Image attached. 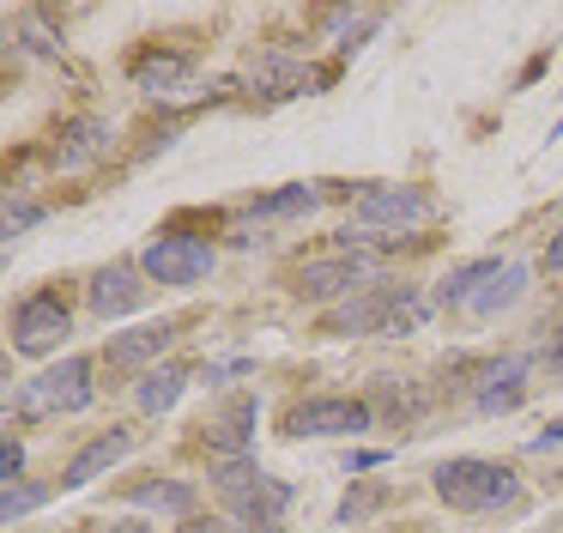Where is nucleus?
Returning <instances> with one entry per match:
<instances>
[{
	"mask_svg": "<svg viewBox=\"0 0 563 533\" xmlns=\"http://www.w3.org/2000/svg\"><path fill=\"white\" fill-rule=\"evenodd\" d=\"M67 303L55 297V291H37V297H25L13 309V346L25 351V358H43V351H55L67 339Z\"/></svg>",
	"mask_w": 563,
	"mask_h": 533,
	"instance_id": "obj_8",
	"label": "nucleus"
},
{
	"mask_svg": "<svg viewBox=\"0 0 563 533\" xmlns=\"http://www.w3.org/2000/svg\"><path fill=\"white\" fill-rule=\"evenodd\" d=\"M140 266H128V261H115V266H98V273H91V315H98V322H115V315H128V309H140V303H146V285H140Z\"/></svg>",
	"mask_w": 563,
	"mask_h": 533,
	"instance_id": "obj_11",
	"label": "nucleus"
},
{
	"mask_svg": "<svg viewBox=\"0 0 563 533\" xmlns=\"http://www.w3.org/2000/svg\"><path fill=\"white\" fill-rule=\"evenodd\" d=\"M497 273H503L497 254H478V261L454 266V273L442 279V285H437V303H442V309H466V303H473V297H478V291H485Z\"/></svg>",
	"mask_w": 563,
	"mask_h": 533,
	"instance_id": "obj_16",
	"label": "nucleus"
},
{
	"mask_svg": "<svg viewBox=\"0 0 563 533\" xmlns=\"http://www.w3.org/2000/svg\"><path fill=\"white\" fill-rule=\"evenodd\" d=\"M19 467H25V448H19L13 436H7V443H0V479L13 485V479H19Z\"/></svg>",
	"mask_w": 563,
	"mask_h": 533,
	"instance_id": "obj_24",
	"label": "nucleus"
},
{
	"mask_svg": "<svg viewBox=\"0 0 563 533\" xmlns=\"http://www.w3.org/2000/svg\"><path fill=\"white\" fill-rule=\"evenodd\" d=\"M394 297H400L394 285H364L352 303H345V309L328 315V334H382V327H388Z\"/></svg>",
	"mask_w": 563,
	"mask_h": 533,
	"instance_id": "obj_14",
	"label": "nucleus"
},
{
	"mask_svg": "<svg viewBox=\"0 0 563 533\" xmlns=\"http://www.w3.org/2000/svg\"><path fill=\"white\" fill-rule=\"evenodd\" d=\"M369 273H376V261H369V254L340 249V254H328V261H303V266H297V297H309V303L357 297V291L369 285Z\"/></svg>",
	"mask_w": 563,
	"mask_h": 533,
	"instance_id": "obj_6",
	"label": "nucleus"
},
{
	"mask_svg": "<svg viewBox=\"0 0 563 533\" xmlns=\"http://www.w3.org/2000/svg\"><path fill=\"white\" fill-rule=\"evenodd\" d=\"M527 376H533V358H497L478 370V388H473V406L485 412V418H497V412H515L527 400Z\"/></svg>",
	"mask_w": 563,
	"mask_h": 533,
	"instance_id": "obj_9",
	"label": "nucleus"
},
{
	"mask_svg": "<svg viewBox=\"0 0 563 533\" xmlns=\"http://www.w3.org/2000/svg\"><path fill=\"white\" fill-rule=\"evenodd\" d=\"M176 339V322H146V327H128V334L110 339V351H103V363L110 370H140V363H158L164 351H170Z\"/></svg>",
	"mask_w": 563,
	"mask_h": 533,
	"instance_id": "obj_12",
	"label": "nucleus"
},
{
	"mask_svg": "<svg viewBox=\"0 0 563 533\" xmlns=\"http://www.w3.org/2000/svg\"><path fill=\"white\" fill-rule=\"evenodd\" d=\"M521 291H527V266H521V261H503V273L490 279V285L478 291V297L466 303V309H473L478 322H490V315H503V309H509L515 297H521Z\"/></svg>",
	"mask_w": 563,
	"mask_h": 533,
	"instance_id": "obj_20",
	"label": "nucleus"
},
{
	"mask_svg": "<svg viewBox=\"0 0 563 533\" xmlns=\"http://www.w3.org/2000/svg\"><path fill=\"white\" fill-rule=\"evenodd\" d=\"M128 455H134V431H128V424H115V431L91 436V443L79 448L74 460H67V472H62V491H86L91 479H103L110 467H122Z\"/></svg>",
	"mask_w": 563,
	"mask_h": 533,
	"instance_id": "obj_10",
	"label": "nucleus"
},
{
	"mask_svg": "<svg viewBox=\"0 0 563 533\" xmlns=\"http://www.w3.org/2000/svg\"><path fill=\"white\" fill-rule=\"evenodd\" d=\"M369 400H352V394H321V400H303V406L285 412V436H357L369 431Z\"/></svg>",
	"mask_w": 563,
	"mask_h": 533,
	"instance_id": "obj_7",
	"label": "nucleus"
},
{
	"mask_svg": "<svg viewBox=\"0 0 563 533\" xmlns=\"http://www.w3.org/2000/svg\"><path fill=\"white\" fill-rule=\"evenodd\" d=\"M255 412H261L255 394H236L231 406L207 424V443L219 448L224 460H249V443H255Z\"/></svg>",
	"mask_w": 563,
	"mask_h": 533,
	"instance_id": "obj_15",
	"label": "nucleus"
},
{
	"mask_svg": "<svg viewBox=\"0 0 563 533\" xmlns=\"http://www.w3.org/2000/svg\"><path fill=\"white\" fill-rule=\"evenodd\" d=\"M376 503H382V485H357V491L340 503V521H364Z\"/></svg>",
	"mask_w": 563,
	"mask_h": 533,
	"instance_id": "obj_23",
	"label": "nucleus"
},
{
	"mask_svg": "<svg viewBox=\"0 0 563 533\" xmlns=\"http://www.w3.org/2000/svg\"><path fill=\"white\" fill-rule=\"evenodd\" d=\"M37 206H7V242H13L19 237V230H31V225H37Z\"/></svg>",
	"mask_w": 563,
	"mask_h": 533,
	"instance_id": "obj_25",
	"label": "nucleus"
},
{
	"mask_svg": "<svg viewBox=\"0 0 563 533\" xmlns=\"http://www.w3.org/2000/svg\"><path fill=\"white\" fill-rule=\"evenodd\" d=\"M91 406V358H62L13 394L19 418H55V412H86Z\"/></svg>",
	"mask_w": 563,
	"mask_h": 533,
	"instance_id": "obj_4",
	"label": "nucleus"
},
{
	"mask_svg": "<svg viewBox=\"0 0 563 533\" xmlns=\"http://www.w3.org/2000/svg\"><path fill=\"white\" fill-rule=\"evenodd\" d=\"M430 485H437V497L449 509H461V515H497V509H509L515 497H521V479H515L503 460H478V455L442 460V467L430 472Z\"/></svg>",
	"mask_w": 563,
	"mask_h": 533,
	"instance_id": "obj_1",
	"label": "nucleus"
},
{
	"mask_svg": "<svg viewBox=\"0 0 563 533\" xmlns=\"http://www.w3.org/2000/svg\"><path fill=\"white\" fill-rule=\"evenodd\" d=\"M558 443H563V418H558V424H551V431H545V436H533V443H527V448H533V455H545V448H558Z\"/></svg>",
	"mask_w": 563,
	"mask_h": 533,
	"instance_id": "obj_26",
	"label": "nucleus"
},
{
	"mask_svg": "<svg viewBox=\"0 0 563 533\" xmlns=\"http://www.w3.org/2000/svg\"><path fill=\"white\" fill-rule=\"evenodd\" d=\"M212 485L231 503V515L243 521V533H279V515L291 509V485L267 479L255 460H219Z\"/></svg>",
	"mask_w": 563,
	"mask_h": 533,
	"instance_id": "obj_2",
	"label": "nucleus"
},
{
	"mask_svg": "<svg viewBox=\"0 0 563 533\" xmlns=\"http://www.w3.org/2000/svg\"><path fill=\"white\" fill-rule=\"evenodd\" d=\"M430 225V194L424 188H406V182H376L364 188V200L352 206V225H345V249L364 242L369 230H388V237H406V230Z\"/></svg>",
	"mask_w": 563,
	"mask_h": 533,
	"instance_id": "obj_3",
	"label": "nucleus"
},
{
	"mask_svg": "<svg viewBox=\"0 0 563 533\" xmlns=\"http://www.w3.org/2000/svg\"><path fill=\"white\" fill-rule=\"evenodd\" d=\"M103 152H110V121L74 116L62 128V140H55V170H86V164H98Z\"/></svg>",
	"mask_w": 563,
	"mask_h": 533,
	"instance_id": "obj_13",
	"label": "nucleus"
},
{
	"mask_svg": "<svg viewBox=\"0 0 563 533\" xmlns=\"http://www.w3.org/2000/svg\"><path fill=\"white\" fill-rule=\"evenodd\" d=\"M558 485H563V472H558Z\"/></svg>",
	"mask_w": 563,
	"mask_h": 533,
	"instance_id": "obj_31",
	"label": "nucleus"
},
{
	"mask_svg": "<svg viewBox=\"0 0 563 533\" xmlns=\"http://www.w3.org/2000/svg\"><path fill=\"white\" fill-rule=\"evenodd\" d=\"M545 266H551V273H563V225H558V237L545 242Z\"/></svg>",
	"mask_w": 563,
	"mask_h": 533,
	"instance_id": "obj_27",
	"label": "nucleus"
},
{
	"mask_svg": "<svg viewBox=\"0 0 563 533\" xmlns=\"http://www.w3.org/2000/svg\"><path fill=\"white\" fill-rule=\"evenodd\" d=\"M140 273H146L152 285H200V279L212 273V242L207 237H183V230L152 237L146 254H140Z\"/></svg>",
	"mask_w": 563,
	"mask_h": 533,
	"instance_id": "obj_5",
	"label": "nucleus"
},
{
	"mask_svg": "<svg viewBox=\"0 0 563 533\" xmlns=\"http://www.w3.org/2000/svg\"><path fill=\"white\" fill-rule=\"evenodd\" d=\"M183 388H188V370H183V363H164V370H146V376H140V388H134V406L158 418V412H170L176 400H183Z\"/></svg>",
	"mask_w": 563,
	"mask_h": 533,
	"instance_id": "obj_19",
	"label": "nucleus"
},
{
	"mask_svg": "<svg viewBox=\"0 0 563 533\" xmlns=\"http://www.w3.org/2000/svg\"><path fill=\"white\" fill-rule=\"evenodd\" d=\"M103 533H110V527H103ZM115 533H140V527H115Z\"/></svg>",
	"mask_w": 563,
	"mask_h": 533,
	"instance_id": "obj_30",
	"label": "nucleus"
},
{
	"mask_svg": "<svg viewBox=\"0 0 563 533\" xmlns=\"http://www.w3.org/2000/svg\"><path fill=\"white\" fill-rule=\"evenodd\" d=\"M551 140H563V116H558V128H551Z\"/></svg>",
	"mask_w": 563,
	"mask_h": 533,
	"instance_id": "obj_29",
	"label": "nucleus"
},
{
	"mask_svg": "<svg viewBox=\"0 0 563 533\" xmlns=\"http://www.w3.org/2000/svg\"><path fill=\"white\" fill-rule=\"evenodd\" d=\"M176 533H243V527H224V521H188V527H176Z\"/></svg>",
	"mask_w": 563,
	"mask_h": 533,
	"instance_id": "obj_28",
	"label": "nucleus"
},
{
	"mask_svg": "<svg viewBox=\"0 0 563 533\" xmlns=\"http://www.w3.org/2000/svg\"><path fill=\"white\" fill-rule=\"evenodd\" d=\"M188 73H195V61H188V55H170V48H158V55H140V61H134V85H140V91H152V97L183 91Z\"/></svg>",
	"mask_w": 563,
	"mask_h": 533,
	"instance_id": "obj_17",
	"label": "nucleus"
},
{
	"mask_svg": "<svg viewBox=\"0 0 563 533\" xmlns=\"http://www.w3.org/2000/svg\"><path fill=\"white\" fill-rule=\"evenodd\" d=\"M195 485L188 479H146V485H128V503L134 509H158V515H188L195 509Z\"/></svg>",
	"mask_w": 563,
	"mask_h": 533,
	"instance_id": "obj_18",
	"label": "nucleus"
},
{
	"mask_svg": "<svg viewBox=\"0 0 563 533\" xmlns=\"http://www.w3.org/2000/svg\"><path fill=\"white\" fill-rule=\"evenodd\" d=\"M316 200H321L316 182H291V188H273V194H261V200H249V218H297Z\"/></svg>",
	"mask_w": 563,
	"mask_h": 533,
	"instance_id": "obj_21",
	"label": "nucleus"
},
{
	"mask_svg": "<svg viewBox=\"0 0 563 533\" xmlns=\"http://www.w3.org/2000/svg\"><path fill=\"white\" fill-rule=\"evenodd\" d=\"M43 497H49L43 485H7V491H0V521L13 527V521H19V515H31V509H37Z\"/></svg>",
	"mask_w": 563,
	"mask_h": 533,
	"instance_id": "obj_22",
	"label": "nucleus"
}]
</instances>
